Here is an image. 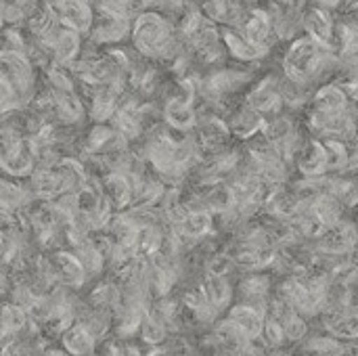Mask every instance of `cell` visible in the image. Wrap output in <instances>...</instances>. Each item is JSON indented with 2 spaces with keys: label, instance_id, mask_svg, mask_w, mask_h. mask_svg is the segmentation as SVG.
<instances>
[{
  "label": "cell",
  "instance_id": "obj_1",
  "mask_svg": "<svg viewBox=\"0 0 358 356\" xmlns=\"http://www.w3.org/2000/svg\"><path fill=\"white\" fill-rule=\"evenodd\" d=\"M340 61L342 59L331 44L319 42L308 34H300L283 52L281 69L289 78L304 82L317 90L321 84L336 78Z\"/></svg>",
  "mask_w": 358,
  "mask_h": 356
},
{
  "label": "cell",
  "instance_id": "obj_2",
  "mask_svg": "<svg viewBox=\"0 0 358 356\" xmlns=\"http://www.w3.org/2000/svg\"><path fill=\"white\" fill-rule=\"evenodd\" d=\"M94 10H96L94 23H92V29L88 34L90 40H94L99 46H115V44L130 40L132 21H134L132 17L111 13V10H103V8H94Z\"/></svg>",
  "mask_w": 358,
  "mask_h": 356
},
{
  "label": "cell",
  "instance_id": "obj_3",
  "mask_svg": "<svg viewBox=\"0 0 358 356\" xmlns=\"http://www.w3.org/2000/svg\"><path fill=\"white\" fill-rule=\"evenodd\" d=\"M281 73H266L260 82H256L248 92H245V103H250L254 109H258L260 113H264L266 118L268 115H275V113H281L285 111V103H283V97H281Z\"/></svg>",
  "mask_w": 358,
  "mask_h": 356
},
{
  "label": "cell",
  "instance_id": "obj_4",
  "mask_svg": "<svg viewBox=\"0 0 358 356\" xmlns=\"http://www.w3.org/2000/svg\"><path fill=\"white\" fill-rule=\"evenodd\" d=\"M239 29H243V34L252 42H256L258 46H262L268 52L281 42L277 31H275V25H273V19H271L268 10L264 6H260V4H254L250 8L248 17H245L243 25Z\"/></svg>",
  "mask_w": 358,
  "mask_h": 356
},
{
  "label": "cell",
  "instance_id": "obj_5",
  "mask_svg": "<svg viewBox=\"0 0 358 356\" xmlns=\"http://www.w3.org/2000/svg\"><path fill=\"white\" fill-rule=\"evenodd\" d=\"M48 256H50V260L55 264V271H57L63 285H67L71 290H82L90 281L82 260L78 258V254L73 250L61 248V250L48 252Z\"/></svg>",
  "mask_w": 358,
  "mask_h": 356
},
{
  "label": "cell",
  "instance_id": "obj_6",
  "mask_svg": "<svg viewBox=\"0 0 358 356\" xmlns=\"http://www.w3.org/2000/svg\"><path fill=\"white\" fill-rule=\"evenodd\" d=\"M222 38L229 50V57L239 63H260L268 57V50L252 42L239 27H222Z\"/></svg>",
  "mask_w": 358,
  "mask_h": 356
},
{
  "label": "cell",
  "instance_id": "obj_7",
  "mask_svg": "<svg viewBox=\"0 0 358 356\" xmlns=\"http://www.w3.org/2000/svg\"><path fill=\"white\" fill-rule=\"evenodd\" d=\"M227 122H229V128H231L235 138L250 141V138H254V136H258L262 132L266 115L260 113L258 109H254L250 103L243 101L237 109H233L227 115Z\"/></svg>",
  "mask_w": 358,
  "mask_h": 356
},
{
  "label": "cell",
  "instance_id": "obj_8",
  "mask_svg": "<svg viewBox=\"0 0 358 356\" xmlns=\"http://www.w3.org/2000/svg\"><path fill=\"white\" fill-rule=\"evenodd\" d=\"M304 178H321L325 174H329L327 168V151H325V141L323 138H308V143L304 145V149L298 153L296 157V166H294Z\"/></svg>",
  "mask_w": 358,
  "mask_h": 356
},
{
  "label": "cell",
  "instance_id": "obj_9",
  "mask_svg": "<svg viewBox=\"0 0 358 356\" xmlns=\"http://www.w3.org/2000/svg\"><path fill=\"white\" fill-rule=\"evenodd\" d=\"M336 21H338L336 10H329V8H323V6L308 4L306 10H304V19H302L304 34H308L310 38H315V40H319V42H325V44H331V46H334Z\"/></svg>",
  "mask_w": 358,
  "mask_h": 356
},
{
  "label": "cell",
  "instance_id": "obj_10",
  "mask_svg": "<svg viewBox=\"0 0 358 356\" xmlns=\"http://www.w3.org/2000/svg\"><path fill=\"white\" fill-rule=\"evenodd\" d=\"M0 162H2V170L6 176L29 178L36 170V151H34L29 138H25L21 145L13 147L8 151H2Z\"/></svg>",
  "mask_w": 358,
  "mask_h": 356
},
{
  "label": "cell",
  "instance_id": "obj_11",
  "mask_svg": "<svg viewBox=\"0 0 358 356\" xmlns=\"http://www.w3.org/2000/svg\"><path fill=\"white\" fill-rule=\"evenodd\" d=\"M199 287L201 292L206 294L208 302L212 306H216L220 313L229 311L233 306V300H235V285L229 277H222V275H212V273H203V279L199 281Z\"/></svg>",
  "mask_w": 358,
  "mask_h": 356
},
{
  "label": "cell",
  "instance_id": "obj_12",
  "mask_svg": "<svg viewBox=\"0 0 358 356\" xmlns=\"http://www.w3.org/2000/svg\"><path fill=\"white\" fill-rule=\"evenodd\" d=\"M227 319L233 321L252 340L262 336V329H264V323H266V315L260 313L256 306H252L248 302H235L227 311Z\"/></svg>",
  "mask_w": 358,
  "mask_h": 356
},
{
  "label": "cell",
  "instance_id": "obj_13",
  "mask_svg": "<svg viewBox=\"0 0 358 356\" xmlns=\"http://www.w3.org/2000/svg\"><path fill=\"white\" fill-rule=\"evenodd\" d=\"M29 183L40 201H55L59 195H63L67 191L65 180L59 174L57 166L55 168H36L34 174L29 176Z\"/></svg>",
  "mask_w": 358,
  "mask_h": 356
},
{
  "label": "cell",
  "instance_id": "obj_14",
  "mask_svg": "<svg viewBox=\"0 0 358 356\" xmlns=\"http://www.w3.org/2000/svg\"><path fill=\"white\" fill-rule=\"evenodd\" d=\"M103 193L111 201L113 210L122 212V210L130 208L132 193H134V185H132V180H130L128 174L109 172V174L103 176Z\"/></svg>",
  "mask_w": 358,
  "mask_h": 356
},
{
  "label": "cell",
  "instance_id": "obj_15",
  "mask_svg": "<svg viewBox=\"0 0 358 356\" xmlns=\"http://www.w3.org/2000/svg\"><path fill=\"white\" fill-rule=\"evenodd\" d=\"M164 103V122L180 132H191L197 128L199 113L195 111V105L176 101V99H166Z\"/></svg>",
  "mask_w": 358,
  "mask_h": 356
},
{
  "label": "cell",
  "instance_id": "obj_16",
  "mask_svg": "<svg viewBox=\"0 0 358 356\" xmlns=\"http://www.w3.org/2000/svg\"><path fill=\"white\" fill-rule=\"evenodd\" d=\"M61 346L65 348V353L71 355H94L99 340L88 332V327L80 321H76L73 325H69L63 336H61Z\"/></svg>",
  "mask_w": 358,
  "mask_h": 356
},
{
  "label": "cell",
  "instance_id": "obj_17",
  "mask_svg": "<svg viewBox=\"0 0 358 356\" xmlns=\"http://www.w3.org/2000/svg\"><path fill=\"white\" fill-rule=\"evenodd\" d=\"M84 38H86L84 34H80V31L65 25L61 36L57 38V42L52 46V61L63 63V65H71L82 55Z\"/></svg>",
  "mask_w": 358,
  "mask_h": 356
},
{
  "label": "cell",
  "instance_id": "obj_18",
  "mask_svg": "<svg viewBox=\"0 0 358 356\" xmlns=\"http://www.w3.org/2000/svg\"><path fill=\"white\" fill-rule=\"evenodd\" d=\"M350 103V92L346 86H342L338 80H329L321 84L310 101V107H321V109H346Z\"/></svg>",
  "mask_w": 358,
  "mask_h": 356
},
{
  "label": "cell",
  "instance_id": "obj_19",
  "mask_svg": "<svg viewBox=\"0 0 358 356\" xmlns=\"http://www.w3.org/2000/svg\"><path fill=\"white\" fill-rule=\"evenodd\" d=\"M88 302L94 306V308H103V311H109V313H115L122 302H124V294H122V285L113 279H105V281H99L90 294H88Z\"/></svg>",
  "mask_w": 358,
  "mask_h": 356
},
{
  "label": "cell",
  "instance_id": "obj_20",
  "mask_svg": "<svg viewBox=\"0 0 358 356\" xmlns=\"http://www.w3.org/2000/svg\"><path fill=\"white\" fill-rule=\"evenodd\" d=\"M214 222H216V214L206 210V212H187V216L178 222V225H170V229L180 231L187 237L193 239H203L206 235H210L214 231Z\"/></svg>",
  "mask_w": 358,
  "mask_h": 356
},
{
  "label": "cell",
  "instance_id": "obj_21",
  "mask_svg": "<svg viewBox=\"0 0 358 356\" xmlns=\"http://www.w3.org/2000/svg\"><path fill=\"white\" fill-rule=\"evenodd\" d=\"M27 323H29V313L23 306L6 300V304L2 306V344L21 336Z\"/></svg>",
  "mask_w": 358,
  "mask_h": 356
},
{
  "label": "cell",
  "instance_id": "obj_22",
  "mask_svg": "<svg viewBox=\"0 0 358 356\" xmlns=\"http://www.w3.org/2000/svg\"><path fill=\"white\" fill-rule=\"evenodd\" d=\"M300 350L313 355H348V346L344 340L336 338L329 332L323 334H308V338L300 344Z\"/></svg>",
  "mask_w": 358,
  "mask_h": 356
},
{
  "label": "cell",
  "instance_id": "obj_23",
  "mask_svg": "<svg viewBox=\"0 0 358 356\" xmlns=\"http://www.w3.org/2000/svg\"><path fill=\"white\" fill-rule=\"evenodd\" d=\"M73 252H76L78 258L82 260V264H84V269H86L90 281H92V279H99V277L103 275V271H105V266H107V258H105L103 252L99 250L94 237H88L84 243H80L78 248H73Z\"/></svg>",
  "mask_w": 358,
  "mask_h": 356
},
{
  "label": "cell",
  "instance_id": "obj_24",
  "mask_svg": "<svg viewBox=\"0 0 358 356\" xmlns=\"http://www.w3.org/2000/svg\"><path fill=\"white\" fill-rule=\"evenodd\" d=\"M313 212H315L317 220H321L329 229V227H336L346 216V206L336 195L323 193V195L317 197V201L313 206Z\"/></svg>",
  "mask_w": 358,
  "mask_h": 356
},
{
  "label": "cell",
  "instance_id": "obj_25",
  "mask_svg": "<svg viewBox=\"0 0 358 356\" xmlns=\"http://www.w3.org/2000/svg\"><path fill=\"white\" fill-rule=\"evenodd\" d=\"M325 151H327L329 174H344L350 166L352 145H348L340 138H325Z\"/></svg>",
  "mask_w": 358,
  "mask_h": 356
},
{
  "label": "cell",
  "instance_id": "obj_26",
  "mask_svg": "<svg viewBox=\"0 0 358 356\" xmlns=\"http://www.w3.org/2000/svg\"><path fill=\"white\" fill-rule=\"evenodd\" d=\"M298 128L292 111H281V113H275V115H268L266 122H264V128H262V134L273 141V143H279L283 138H287L294 130Z\"/></svg>",
  "mask_w": 358,
  "mask_h": 356
},
{
  "label": "cell",
  "instance_id": "obj_27",
  "mask_svg": "<svg viewBox=\"0 0 358 356\" xmlns=\"http://www.w3.org/2000/svg\"><path fill=\"white\" fill-rule=\"evenodd\" d=\"M138 338L143 340V344L147 346H159V344H166L168 338H170V329H168V323L162 321L159 317H155L151 311L149 315L145 317L143 321V327H141V334Z\"/></svg>",
  "mask_w": 358,
  "mask_h": 356
},
{
  "label": "cell",
  "instance_id": "obj_28",
  "mask_svg": "<svg viewBox=\"0 0 358 356\" xmlns=\"http://www.w3.org/2000/svg\"><path fill=\"white\" fill-rule=\"evenodd\" d=\"M283 327H285V336H287V342L289 344H302L308 334H310V327H308V319L302 317L298 311H292L287 317H283Z\"/></svg>",
  "mask_w": 358,
  "mask_h": 356
},
{
  "label": "cell",
  "instance_id": "obj_29",
  "mask_svg": "<svg viewBox=\"0 0 358 356\" xmlns=\"http://www.w3.org/2000/svg\"><path fill=\"white\" fill-rule=\"evenodd\" d=\"M262 342L266 344L268 353H277L281 350L283 346H287V336H285V327L279 319L275 317H266V323H264V329H262Z\"/></svg>",
  "mask_w": 358,
  "mask_h": 356
},
{
  "label": "cell",
  "instance_id": "obj_30",
  "mask_svg": "<svg viewBox=\"0 0 358 356\" xmlns=\"http://www.w3.org/2000/svg\"><path fill=\"white\" fill-rule=\"evenodd\" d=\"M308 4L323 6V8H329V10H340V6H342V0H308Z\"/></svg>",
  "mask_w": 358,
  "mask_h": 356
},
{
  "label": "cell",
  "instance_id": "obj_31",
  "mask_svg": "<svg viewBox=\"0 0 358 356\" xmlns=\"http://www.w3.org/2000/svg\"><path fill=\"white\" fill-rule=\"evenodd\" d=\"M348 92H350V97H352V99H355V101L358 103V84L350 86V88H348Z\"/></svg>",
  "mask_w": 358,
  "mask_h": 356
},
{
  "label": "cell",
  "instance_id": "obj_32",
  "mask_svg": "<svg viewBox=\"0 0 358 356\" xmlns=\"http://www.w3.org/2000/svg\"><path fill=\"white\" fill-rule=\"evenodd\" d=\"M206 0H189V6H201Z\"/></svg>",
  "mask_w": 358,
  "mask_h": 356
},
{
  "label": "cell",
  "instance_id": "obj_33",
  "mask_svg": "<svg viewBox=\"0 0 358 356\" xmlns=\"http://www.w3.org/2000/svg\"><path fill=\"white\" fill-rule=\"evenodd\" d=\"M239 2H243V4H248V6H254V4H258V0H239Z\"/></svg>",
  "mask_w": 358,
  "mask_h": 356
},
{
  "label": "cell",
  "instance_id": "obj_34",
  "mask_svg": "<svg viewBox=\"0 0 358 356\" xmlns=\"http://www.w3.org/2000/svg\"><path fill=\"white\" fill-rule=\"evenodd\" d=\"M355 145H358V136H357V143H355Z\"/></svg>",
  "mask_w": 358,
  "mask_h": 356
}]
</instances>
